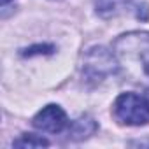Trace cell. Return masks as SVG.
<instances>
[{"instance_id":"7","label":"cell","mask_w":149,"mask_h":149,"mask_svg":"<svg viewBox=\"0 0 149 149\" xmlns=\"http://www.w3.org/2000/svg\"><path fill=\"white\" fill-rule=\"evenodd\" d=\"M53 46H47V44H39V46H32L28 47L23 54L25 56H33V54H51L53 53Z\"/></svg>"},{"instance_id":"2","label":"cell","mask_w":149,"mask_h":149,"mask_svg":"<svg viewBox=\"0 0 149 149\" xmlns=\"http://www.w3.org/2000/svg\"><path fill=\"white\" fill-rule=\"evenodd\" d=\"M118 54L121 58H128L135 63H140V68L149 77V33L133 32L123 35L114 44Z\"/></svg>"},{"instance_id":"1","label":"cell","mask_w":149,"mask_h":149,"mask_svg":"<svg viewBox=\"0 0 149 149\" xmlns=\"http://www.w3.org/2000/svg\"><path fill=\"white\" fill-rule=\"evenodd\" d=\"M114 116L119 123L140 126L149 123V102L135 93H123L114 102Z\"/></svg>"},{"instance_id":"8","label":"cell","mask_w":149,"mask_h":149,"mask_svg":"<svg viewBox=\"0 0 149 149\" xmlns=\"http://www.w3.org/2000/svg\"><path fill=\"white\" fill-rule=\"evenodd\" d=\"M7 2H9V0H2V4H4V6H6V4H7Z\"/></svg>"},{"instance_id":"3","label":"cell","mask_w":149,"mask_h":149,"mask_svg":"<svg viewBox=\"0 0 149 149\" xmlns=\"http://www.w3.org/2000/svg\"><path fill=\"white\" fill-rule=\"evenodd\" d=\"M84 70L90 77L93 79H102L107 74H112L116 70L114 67V58L109 51L102 49V47H95L88 53L86 56V63H84Z\"/></svg>"},{"instance_id":"4","label":"cell","mask_w":149,"mask_h":149,"mask_svg":"<svg viewBox=\"0 0 149 149\" xmlns=\"http://www.w3.org/2000/svg\"><path fill=\"white\" fill-rule=\"evenodd\" d=\"M33 126L47 133H60L67 126V114L58 105H47L33 118Z\"/></svg>"},{"instance_id":"5","label":"cell","mask_w":149,"mask_h":149,"mask_svg":"<svg viewBox=\"0 0 149 149\" xmlns=\"http://www.w3.org/2000/svg\"><path fill=\"white\" fill-rule=\"evenodd\" d=\"M125 4L126 0H97V11L102 16H114Z\"/></svg>"},{"instance_id":"6","label":"cell","mask_w":149,"mask_h":149,"mask_svg":"<svg viewBox=\"0 0 149 149\" xmlns=\"http://www.w3.org/2000/svg\"><path fill=\"white\" fill-rule=\"evenodd\" d=\"M14 146L16 147H40V146H47V140L28 133V135H23L21 139H18L14 142Z\"/></svg>"},{"instance_id":"9","label":"cell","mask_w":149,"mask_h":149,"mask_svg":"<svg viewBox=\"0 0 149 149\" xmlns=\"http://www.w3.org/2000/svg\"><path fill=\"white\" fill-rule=\"evenodd\" d=\"M147 102H149V90H147Z\"/></svg>"}]
</instances>
